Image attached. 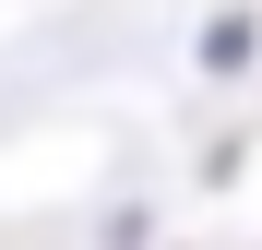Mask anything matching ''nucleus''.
Wrapping results in <instances>:
<instances>
[]
</instances>
